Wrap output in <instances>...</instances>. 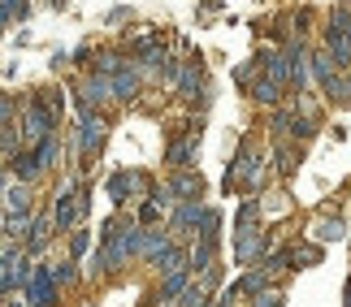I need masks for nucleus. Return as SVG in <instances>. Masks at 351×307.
I'll use <instances>...</instances> for the list:
<instances>
[{
	"label": "nucleus",
	"mask_w": 351,
	"mask_h": 307,
	"mask_svg": "<svg viewBox=\"0 0 351 307\" xmlns=\"http://www.w3.org/2000/svg\"><path fill=\"white\" fill-rule=\"evenodd\" d=\"M313 238H317V243H343V238H347V221L339 217V212H334V217L321 212V217L313 221Z\"/></svg>",
	"instance_id": "ddd939ff"
},
{
	"label": "nucleus",
	"mask_w": 351,
	"mask_h": 307,
	"mask_svg": "<svg viewBox=\"0 0 351 307\" xmlns=\"http://www.w3.org/2000/svg\"><path fill=\"white\" fill-rule=\"evenodd\" d=\"M326 96H330L334 104H339V109H351V70H343V78H339V83H334V87L326 91Z\"/></svg>",
	"instance_id": "6ab92c4d"
},
{
	"label": "nucleus",
	"mask_w": 351,
	"mask_h": 307,
	"mask_svg": "<svg viewBox=\"0 0 351 307\" xmlns=\"http://www.w3.org/2000/svg\"><path fill=\"white\" fill-rule=\"evenodd\" d=\"M126 260H139V230H134V225L121 230V221H109L104 225L100 256L91 260V273L96 277H117L121 269H126Z\"/></svg>",
	"instance_id": "f257e3e1"
},
{
	"label": "nucleus",
	"mask_w": 351,
	"mask_h": 307,
	"mask_svg": "<svg viewBox=\"0 0 351 307\" xmlns=\"http://www.w3.org/2000/svg\"><path fill=\"white\" fill-rule=\"evenodd\" d=\"M130 18H134V13H130V9H121V5H117V9H109V13H104V22H109V26H126Z\"/></svg>",
	"instance_id": "b1692460"
},
{
	"label": "nucleus",
	"mask_w": 351,
	"mask_h": 307,
	"mask_svg": "<svg viewBox=\"0 0 351 307\" xmlns=\"http://www.w3.org/2000/svg\"><path fill=\"white\" fill-rule=\"evenodd\" d=\"M247 96H252L256 104H265V109H278V104L287 100V87H282L278 78L261 74V78H256V83H252V91H247Z\"/></svg>",
	"instance_id": "1a4fd4ad"
},
{
	"label": "nucleus",
	"mask_w": 351,
	"mask_h": 307,
	"mask_svg": "<svg viewBox=\"0 0 351 307\" xmlns=\"http://www.w3.org/2000/svg\"><path fill=\"white\" fill-rule=\"evenodd\" d=\"M143 83H147V78H143V70H139L134 61H126V70H117V74H113V91H117V100H121V104L139 100Z\"/></svg>",
	"instance_id": "423d86ee"
},
{
	"label": "nucleus",
	"mask_w": 351,
	"mask_h": 307,
	"mask_svg": "<svg viewBox=\"0 0 351 307\" xmlns=\"http://www.w3.org/2000/svg\"><path fill=\"white\" fill-rule=\"evenodd\" d=\"M87 247H91V230H74V234H70V256H74V260H83V256H87Z\"/></svg>",
	"instance_id": "5701e85b"
},
{
	"label": "nucleus",
	"mask_w": 351,
	"mask_h": 307,
	"mask_svg": "<svg viewBox=\"0 0 351 307\" xmlns=\"http://www.w3.org/2000/svg\"><path fill=\"white\" fill-rule=\"evenodd\" d=\"M178 96H182L186 104H195V96H199V104H208V96H204V70H199V61H186V65H182Z\"/></svg>",
	"instance_id": "6e6552de"
},
{
	"label": "nucleus",
	"mask_w": 351,
	"mask_h": 307,
	"mask_svg": "<svg viewBox=\"0 0 351 307\" xmlns=\"http://www.w3.org/2000/svg\"><path fill=\"white\" fill-rule=\"evenodd\" d=\"M173 303H178V307H208V303H213V295H208V286L195 277V282L186 286V290H182V295L173 299Z\"/></svg>",
	"instance_id": "f3484780"
},
{
	"label": "nucleus",
	"mask_w": 351,
	"mask_h": 307,
	"mask_svg": "<svg viewBox=\"0 0 351 307\" xmlns=\"http://www.w3.org/2000/svg\"><path fill=\"white\" fill-rule=\"evenodd\" d=\"M52 273H57V282H61V286H65V282H74V277H78L74 260H70V264H61V269H52Z\"/></svg>",
	"instance_id": "a878e982"
},
{
	"label": "nucleus",
	"mask_w": 351,
	"mask_h": 307,
	"mask_svg": "<svg viewBox=\"0 0 351 307\" xmlns=\"http://www.w3.org/2000/svg\"><path fill=\"white\" fill-rule=\"evenodd\" d=\"M78 96H83L87 104H96V109H104L109 100H117V91H113V78H104V74L91 70L83 83H78Z\"/></svg>",
	"instance_id": "20e7f679"
},
{
	"label": "nucleus",
	"mask_w": 351,
	"mask_h": 307,
	"mask_svg": "<svg viewBox=\"0 0 351 307\" xmlns=\"http://www.w3.org/2000/svg\"><path fill=\"white\" fill-rule=\"evenodd\" d=\"M52 234H57V221H52V212H48V217H35V221H31V234L22 238V247L31 251V256H39V251L52 243Z\"/></svg>",
	"instance_id": "9d476101"
},
{
	"label": "nucleus",
	"mask_w": 351,
	"mask_h": 307,
	"mask_svg": "<svg viewBox=\"0 0 351 307\" xmlns=\"http://www.w3.org/2000/svg\"><path fill=\"white\" fill-rule=\"evenodd\" d=\"M130 191H134V186H130V173H113V178H109V195H113V204H126Z\"/></svg>",
	"instance_id": "aec40b11"
},
{
	"label": "nucleus",
	"mask_w": 351,
	"mask_h": 307,
	"mask_svg": "<svg viewBox=\"0 0 351 307\" xmlns=\"http://www.w3.org/2000/svg\"><path fill=\"white\" fill-rule=\"evenodd\" d=\"M26 13H31V0H5V26L26 22Z\"/></svg>",
	"instance_id": "4be33fe9"
},
{
	"label": "nucleus",
	"mask_w": 351,
	"mask_h": 307,
	"mask_svg": "<svg viewBox=\"0 0 351 307\" xmlns=\"http://www.w3.org/2000/svg\"><path fill=\"white\" fill-rule=\"evenodd\" d=\"M274 273L278 269H256V273H247V277H243V282H239V290H243V295H265V290H274Z\"/></svg>",
	"instance_id": "dca6fc26"
},
{
	"label": "nucleus",
	"mask_w": 351,
	"mask_h": 307,
	"mask_svg": "<svg viewBox=\"0 0 351 307\" xmlns=\"http://www.w3.org/2000/svg\"><path fill=\"white\" fill-rule=\"evenodd\" d=\"M321 260V247H304L300 251V264H304V269H308V264H317Z\"/></svg>",
	"instance_id": "cd10ccee"
},
{
	"label": "nucleus",
	"mask_w": 351,
	"mask_h": 307,
	"mask_svg": "<svg viewBox=\"0 0 351 307\" xmlns=\"http://www.w3.org/2000/svg\"><path fill=\"white\" fill-rule=\"evenodd\" d=\"M169 191L178 199H199V195H204V178L191 173V169H173L169 173Z\"/></svg>",
	"instance_id": "f8f14e48"
},
{
	"label": "nucleus",
	"mask_w": 351,
	"mask_h": 307,
	"mask_svg": "<svg viewBox=\"0 0 351 307\" xmlns=\"http://www.w3.org/2000/svg\"><path fill=\"white\" fill-rule=\"evenodd\" d=\"M204 217H208V208L199 204V199H178V208H173V217H169L173 238H182V234L199 230V225H204Z\"/></svg>",
	"instance_id": "f03ea898"
},
{
	"label": "nucleus",
	"mask_w": 351,
	"mask_h": 307,
	"mask_svg": "<svg viewBox=\"0 0 351 307\" xmlns=\"http://www.w3.org/2000/svg\"><path fill=\"white\" fill-rule=\"evenodd\" d=\"M165 165L169 169H191L195 165V139H173L169 152H165Z\"/></svg>",
	"instance_id": "4468645a"
},
{
	"label": "nucleus",
	"mask_w": 351,
	"mask_h": 307,
	"mask_svg": "<svg viewBox=\"0 0 351 307\" xmlns=\"http://www.w3.org/2000/svg\"><path fill=\"white\" fill-rule=\"evenodd\" d=\"M126 52H117V48H109V52H96V74H104V78H113L117 70H126Z\"/></svg>",
	"instance_id": "a211bd4d"
},
{
	"label": "nucleus",
	"mask_w": 351,
	"mask_h": 307,
	"mask_svg": "<svg viewBox=\"0 0 351 307\" xmlns=\"http://www.w3.org/2000/svg\"><path fill=\"white\" fill-rule=\"evenodd\" d=\"M343 307H351V282H347V299H343Z\"/></svg>",
	"instance_id": "c756f323"
},
{
	"label": "nucleus",
	"mask_w": 351,
	"mask_h": 307,
	"mask_svg": "<svg viewBox=\"0 0 351 307\" xmlns=\"http://www.w3.org/2000/svg\"><path fill=\"white\" fill-rule=\"evenodd\" d=\"M313 74H317V87L330 91V87L343 78V65H339V57H334L330 48H317V52H313Z\"/></svg>",
	"instance_id": "0eeeda50"
},
{
	"label": "nucleus",
	"mask_w": 351,
	"mask_h": 307,
	"mask_svg": "<svg viewBox=\"0 0 351 307\" xmlns=\"http://www.w3.org/2000/svg\"><path fill=\"white\" fill-rule=\"evenodd\" d=\"M5 212H18V217H31V182L13 178L5 169Z\"/></svg>",
	"instance_id": "39448f33"
},
{
	"label": "nucleus",
	"mask_w": 351,
	"mask_h": 307,
	"mask_svg": "<svg viewBox=\"0 0 351 307\" xmlns=\"http://www.w3.org/2000/svg\"><path fill=\"white\" fill-rule=\"evenodd\" d=\"M35 152H39V165H44V169H52V165H57V152H61V139H57V135H48V139L39 143Z\"/></svg>",
	"instance_id": "412c9836"
},
{
	"label": "nucleus",
	"mask_w": 351,
	"mask_h": 307,
	"mask_svg": "<svg viewBox=\"0 0 351 307\" xmlns=\"http://www.w3.org/2000/svg\"><path fill=\"white\" fill-rule=\"evenodd\" d=\"M5 307H35L31 299H26V290L18 295V290H13V295H5Z\"/></svg>",
	"instance_id": "bb28decb"
},
{
	"label": "nucleus",
	"mask_w": 351,
	"mask_h": 307,
	"mask_svg": "<svg viewBox=\"0 0 351 307\" xmlns=\"http://www.w3.org/2000/svg\"><path fill=\"white\" fill-rule=\"evenodd\" d=\"M91 57H96V52H91V44H83V48H78V52H74V57H70V61H74V65H87Z\"/></svg>",
	"instance_id": "c85d7f7f"
},
{
	"label": "nucleus",
	"mask_w": 351,
	"mask_h": 307,
	"mask_svg": "<svg viewBox=\"0 0 351 307\" xmlns=\"http://www.w3.org/2000/svg\"><path fill=\"white\" fill-rule=\"evenodd\" d=\"M5 169L13 173V178H22V182H35V178H39V173H48L44 165H39V152H35V148H22V152H18V156H13V160H9V165H5Z\"/></svg>",
	"instance_id": "9b49d317"
},
{
	"label": "nucleus",
	"mask_w": 351,
	"mask_h": 307,
	"mask_svg": "<svg viewBox=\"0 0 351 307\" xmlns=\"http://www.w3.org/2000/svg\"><path fill=\"white\" fill-rule=\"evenodd\" d=\"M300 143H295L291 135L287 139H278V173H282V178H291V173H295V165H300Z\"/></svg>",
	"instance_id": "2eb2a0df"
},
{
	"label": "nucleus",
	"mask_w": 351,
	"mask_h": 307,
	"mask_svg": "<svg viewBox=\"0 0 351 307\" xmlns=\"http://www.w3.org/2000/svg\"><path fill=\"white\" fill-rule=\"evenodd\" d=\"M256 307H282V295L278 290H265V295H256Z\"/></svg>",
	"instance_id": "393cba45"
},
{
	"label": "nucleus",
	"mask_w": 351,
	"mask_h": 307,
	"mask_svg": "<svg viewBox=\"0 0 351 307\" xmlns=\"http://www.w3.org/2000/svg\"><path fill=\"white\" fill-rule=\"evenodd\" d=\"M57 273H52L48 269V264H39V269H35V277H31V286H26V299H31L35 307H52V303H57Z\"/></svg>",
	"instance_id": "7ed1b4c3"
}]
</instances>
